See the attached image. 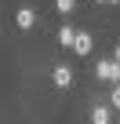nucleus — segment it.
I'll use <instances>...</instances> for the list:
<instances>
[{
    "label": "nucleus",
    "mask_w": 120,
    "mask_h": 124,
    "mask_svg": "<svg viewBox=\"0 0 120 124\" xmlns=\"http://www.w3.org/2000/svg\"><path fill=\"white\" fill-rule=\"evenodd\" d=\"M15 26H18V29H33V26H36V11H33V8H18Z\"/></svg>",
    "instance_id": "nucleus-3"
},
{
    "label": "nucleus",
    "mask_w": 120,
    "mask_h": 124,
    "mask_svg": "<svg viewBox=\"0 0 120 124\" xmlns=\"http://www.w3.org/2000/svg\"><path fill=\"white\" fill-rule=\"evenodd\" d=\"M95 77L106 80V84H120V62H116V58H98Z\"/></svg>",
    "instance_id": "nucleus-1"
},
{
    "label": "nucleus",
    "mask_w": 120,
    "mask_h": 124,
    "mask_svg": "<svg viewBox=\"0 0 120 124\" xmlns=\"http://www.w3.org/2000/svg\"><path fill=\"white\" fill-rule=\"evenodd\" d=\"M116 117H120V109H116Z\"/></svg>",
    "instance_id": "nucleus-12"
},
{
    "label": "nucleus",
    "mask_w": 120,
    "mask_h": 124,
    "mask_svg": "<svg viewBox=\"0 0 120 124\" xmlns=\"http://www.w3.org/2000/svg\"><path fill=\"white\" fill-rule=\"evenodd\" d=\"M73 51H77V55H91V33H77Z\"/></svg>",
    "instance_id": "nucleus-5"
},
{
    "label": "nucleus",
    "mask_w": 120,
    "mask_h": 124,
    "mask_svg": "<svg viewBox=\"0 0 120 124\" xmlns=\"http://www.w3.org/2000/svg\"><path fill=\"white\" fill-rule=\"evenodd\" d=\"M55 8L62 11V15H73V8H77V0H55Z\"/></svg>",
    "instance_id": "nucleus-7"
},
{
    "label": "nucleus",
    "mask_w": 120,
    "mask_h": 124,
    "mask_svg": "<svg viewBox=\"0 0 120 124\" xmlns=\"http://www.w3.org/2000/svg\"><path fill=\"white\" fill-rule=\"evenodd\" d=\"M73 40H77V29L73 26H62V29H58V44H62V47H73Z\"/></svg>",
    "instance_id": "nucleus-6"
},
{
    "label": "nucleus",
    "mask_w": 120,
    "mask_h": 124,
    "mask_svg": "<svg viewBox=\"0 0 120 124\" xmlns=\"http://www.w3.org/2000/svg\"><path fill=\"white\" fill-rule=\"evenodd\" d=\"M109 106L120 109V84H113V91H109Z\"/></svg>",
    "instance_id": "nucleus-8"
},
{
    "label": "nucleus",
    "mask_w": 120,
    "mask_h": 124,
    "mask_svg": "<svg viewBox=\"0 0 120 124\" xmlns=\"http://www.w3.org/2000/svg\"><path fill=\"white\" fill-rule=\"evenodd\" d=\"M113 58H116V62H120V44H116V51H113Z\"/></svg>",
    "instance_id": "nucleus-9"
},
{
    "label": "nucleus",
    "mask_w": 120,
    "mask_h": 124,
    "mask_svg": "<svg viewBox=\"0 0 120 124\" xmlns=\"http://www.w3.org/2000/svg\"><path fill=\"white\" fill-rule=\"evenodd\" d=\"M109 120H113V106L98 102V106L91 109V124H109Z\"/></svg>",
    "instance_id": "nucleus-4"
},
{
    "label": "nucleus",
    "mask_w": 120,
    "mask_h": 124,
    "mask_svg": "<svg viewBox=\"0 0 120 124\" xmlns=\"http://www.w3.org/2000/svg\"><path fill=\"white\" fill-rule=\"evenodd\" d=\"M106 4H120V0H106Z\"/></svg>",
    "instance_id": "nucleus-10"
},
{
    "label": "nucleus",
    "mask_w": 120,
    "mask_h": 124,
    "mask_svg": "<svg viewBox=\"0 0 120 124\" xmlns=\"http://www.w3.org/2000/svg\"><path fill=\"white\" fill-rule=\"evenodd\" d=\"M51 80H55V88H69L73 84V70L69 66H55L51 70Z\"/></svg>",
    "instance_id": "nucleus-2"
},
{
    "label": "nucleus",
    "mask_w": 120,
    "mask_h": 124,
    "mask_svg": "<svg viewBox=\"0 0 120 124\" xmlns=\"http://www.w3.org/2000/svg\"><path fill=\"white\" fill-rule=\"evenodd\" d=\"M98 4H106V0H98Z\"/></svg>",
    "instance_id": "nucleus-11"
}]
</instances>
